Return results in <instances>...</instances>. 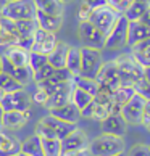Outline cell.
<instances>
[{
    "label": "cell",
    "instance_id": "obj_1",
    "mask_svg": "<svg viewBox=\"0 0 150 156\" xmlns=\"http://www.w3.org/2000/svg\"><path fill=\"white\" fill-rule=\"evenodd\" d=\"M87 151L90 156H116L126 151V143L121 137L100 134L89 142Z\"/></svg>",
    "mask_w": 150,
    "mask_h": 156
},
{
    "label": "cell",
    "instance_id": "obj_2",
    "mask_svg": "<svg viewBox=\"0 0 150 156\" xmlns=\"http://www.w3.org/2000/svg\"><path fill=\"white\" fill-rule=\"evenodd\" d=\"M123 87H132L137 80L144 77V68L134 60L131 53H121L115 58Z\"/></svg>",
    "mask_w": 150,
    "mask_h": 156
},
{
    "label": "cell",
    "instance_id": "obj_3",
    "mask_svg": "<svg viewBox=\"0 0 150 156\" xmlns=\"http://www.w3.org/2000/svg\"><path fill=\"white\" fill-rule=\"evenodd\" d=\"M102 65H103L102 50L81 47V71H79V76L95 79Z\"/></svg>",
    "mask_w": 150,
    "mask_h": 156
},
{
    "label": "cell",
    "instance_id": "obj_4",
    "mask_svg": "<svg viewBox=\"0 0 150 156\" xmlns=\"http://www.w3.org/2000/svg\"><path fill=\"white\" fill-rule=\"evenodd\" d=\"M119 16L121 15L113 7H110V5H103V7L92 10L89 21L107 37V34L112 31V27L115 26V23L118 21Z\"/></svg>",
    "mask_w": 150,
    "mask_h": 156
},
{
    "label": "cell",
    "instance_id": "obj_5",
    "mask_svg": "<svg viewBox=\"0 0 150 156\" xmlns=\"http://www.w3.org/2000/svg\"><path fill=\"white\" fill-rule=\"evenodd\" d=\"M78 36H79V40H81V44H82V47L97 48V50L105 48V36H103L90 21L79 23Z\"/></svg>",
    "mask_w": 150,
    "mask_h": 156
},
{
    "label": "cell",
    "instance_id": "obj_6",
    "mask_svg": "<svg viewBox=\"0 0 150 156\" xmlns=\"http://www.w3.org/2000/svg\"><path fill=\"white\" fill-rule=\"evenodd\" d=\"M128 27H129V21L121 15L118 21L115 23V26L112 27V31L107 34L105 48L107 50H119V48L126 47V42H128Z\"/></svg>",
    "mask_w": 150,
    "mask_h": 156
},
{
    "label": "cell",
    "instance_id": "obj_7",
    "mask_svg": "<svg viewBox=\"0 0 150 156\" xmlns=\"http://www.w3.org/2000/svg\"><path fill=\"white\" fill-rule=\"evenodd\" d=\"M73 89H74V82L73 80H68V82H61V84H57L53 87H49L45 89L49 92V101L44 108H47L49 111L53 108H60L63 105L71 101V94H73Z\"/></svg>",
    "mask_w": 150,
    "mask_h": 156
},
{
    "label": "cell",
    "instance_id": "obj_8",
    "mask_svg": "<svg viewBox=\"0 0 150 156\" xmlns=\"http://www.w3.org/2000/svg\"><path fill=\"white\" fill-rule=\"evenodd\" d=\"M3 111H31L32 106V98L31 94L26 89L11 92L3 97V100L0 101Z\"/></svg>",
    "mask_w": 150,
    "mask_h": 156
},
{
    "label": "cell",
    "instance_id": "obj_9",
    "mask_svg": "<svg viewBox=\"0 0 150 156\" xmlns=\"http://www.w3.org/2000/svg\"><path fill=\"white\" fill-rule=\"evenodd\" d=\"M2 16L11 21L20 20H32L36 16V7L32 0H18V2H8L5 7Z\"/></svg>",
    "mask_w": 150,
    "mask_h": 156
},
{
    "label": "cell",
    "instance_id": "obj_10",
    "mask_svg": "<svg viewBox=\"0 0 150 156\" xmlns=\"http://www.w3.org/2000/svg\"><path fill=\"white\" fill-rule=\"evenodd\" d=\"M145 101L141 95H134L126 105L121 108V116L128 122V126H142L144 119V108H145Z\"/></svg>",
    "mask_w": 150,
    "mask_h": 156
},
{
    "label": "cell",
    "instance_id": "obj_11",
    "mask_svg": "<svg viewBox=\"0 0 150 156\" xmlns=\"http://www.w3.org/2000/svg\"><path fill=\"white\" fill-rule=\"evenodd\" d=\"M95 80L100 87H105L112 92H115L118 87H121V80H119V74H118V68H116L115 60L103 61L99 74L95 76Z\"/></svg>",
    "mask_w": 150,
    "mask_h": 156
},
{
    "label": "cell",
    "instance_id": "obj_12",
    "mask_svg": "<svg viewBox=\"0 0 150 156\" xmlns=\"http://www.w3.org/2000/svg\"><path fill=\"white\" fill-rule=\"evenodd\" d=\"M57 44H58L57 34L37 27V31L34 32V36H32V50L31 51L42 53V55L47 56V55L52 53V50L57 47Z\"/></svg>",
    "mask_w": 150,
    "mask_h": 156
},
{
    "label": "cell",
    "instance_id": "obj_13",
    "mask_svg": "<svg viewBox=\"0 0 150 156\" xmlns=\"http://www.w3.org/2000/svg\"><path fill=\"white\" fill-rule=\"evenodd\" d=\"M61 142V151H81V150H87L89 147V135L86 130L76 127L71 134H68Z\"/></svg>",
    "mask_w": 150,
    "mask_h": 156
},
{
    "label": "cell",
    "instance_id": "obj_14",
    "mask_svg": "<svg viewBox=\"0 0 150 156\" xmlns=\"http://www.w3.org/2000/svg\"><path fill=\"white\" fill-rule=\"evenodd\" d=\"M31 119V111H5L2 118V129L8 132L21 130Z\"/></svg>",
    "mask_w": 150,
    "mask_h": 156
},
{
    "label": "cell",
    "instance_id": "obj_15",
    "mask_svg": "<svg viewBox=\"0 0 150 156\" xmlns=\"http://www.w3.org/2000/svg\"><path fill=\"white\" fill-rule=\"evenodd\" d=\"M100 127H102V134H108L121 138H124L126 132H128V122L123 119L121 114H110L105 121L100 122Z\"/></svg>",
    "mask_w": 150,
    "mask_h": 156
},
{
    "label": "cell",
    "instance_id": "obj_16",
    "mask_svg": "<svg viewBox=\"0 0 150 156\" xmlns=\"http://www.w3.org/2000/svg\"><path fill=\"white\" fill-rule=\"evenodd\" d=\"M21 153V142L13 132L0 127V156H18Z\"/></svg>",
    "mask_w": 150,
    "mask_h": 156
},
{
    "label": "cell",
    "instance_id": "obj_17",
    "mask_svg": "<svg viewBox=\"0 0 150 156\" xmlns=\"http://www.w3.org/2000/svg\"><path fill=\"white\" fill-rule=\"evenodd\" d=\"M40 122H44L45 126L49 127V129L55 134V137L58 138V140H63L68 134H71V132L78 127V124H70V122H65V121H61L58 118L52 116V114H47V116H44L40 119Z\"/></svg>",
    "mask_w": 150,
    "mask_h": 156
},
{
    "label": "cell",
    "instance_id": "obj_18",
    "mask_svg": "<svg viewBox=\"0 0 150 156\" xmlns=\"http://www.w3.org/2000/svg\"><path fill=\"white\" fill-rule=\"evenodd\" d=\"M2 61H3V73H7L8 76H11L18 84H21L23 87H27L31 82H34L32 80V76H34V73H32V69L29 66H23V68H16L13 65H10V63L7 61L2 56Z\"/></svg>",
    "mask_w": 150,
    "mask_h": 156
},
{
    "label": "cell",
    "instance_id": "obj_19",
    "mask_svg": "<svg viewBox=\"0 0 150 156\" xmlns=\"http://www.w3.org/2000/svg\"><path fill=\"white\" fill-rule=\"evenodd\" d=\"M2 56L10 63V65H13L16 68L29 66V51L26 48L20 47V45H11V47L5 48Z\"/></svg>",
    "mask_w": 150,
    "mask_h": 156
},
{
    "label": "cell",
    "instance_id": "obj_20",
    "mask_svg": "<svg viewBox=\"0 0 150 156\" xmlns=\"http://www.w3.org/2000/svg\"><path fill=\"white\" fill-rule=\"evenodd\" d=\"M145 39H150V27L145 26L141 21H129L128 27V42L126 47H132V45L142 42Z\"/></svg>",
    "mask_w": 150,
    "mask_h": 156
},
{
    "label": "cell",
    "instance_id": "obj_21",
    "mask_svg": "<svg viewBox=\"0 0 150 156\" xmlns=\"http://www.w3.org/2000/svg\"><path fill=\"white\" fill-rule=\"evenodd\" d=\"M34 20H36L37 26L40 29L44 31H49V32H53L57 34L61 26H63V16H52V15H45L42 11L36 10V16H34Z\"/></svg>",
    "mask_w": 150,
    "mask_h": 156
},
{
    "label": "cell",
    "instance_id": "obj_22",
    "mask_svg": "<svg viewBox=\"0 0 150 156\" xmlns=\"http://www.w3.org/2000/svg\"><path fill=\"white\" fill-rule=\"evenodd\" d=\"M52 116L58 118L61 121H65V122H70V124H78V121L81 119V111L78 109V106L74 105V103H66V105H63L60 108H53L50 109Z\"/></svg>",
    "mask_w": 150,
    "mask_h": 156
},
{
    "label": "cell",
    "instance_id": "obj_23",
    "mask_svg": "<svg viewBox=\"0 0 150 156\" xmlns=\"http://www.w3.org/2000/svg\"><path fill=\"white\" fill-rule=\"evenodd\" d=\"M68 50H70V44L61 42L58 40L57 47L52 50V53L47 55V61L50 66H53L55 69H61L66 66V56H68Z\"/></svg>",
    "mask_w": 150,
    "mask_h": 156
},
{
    "label": "cell",
    "instance_id": "obj_24",
    "mask_svg": "<svg viewBox=\"0 0 150 156\" xmlns=\"http://www.w3.org/2000/svg\"><path fill=\"white\" fill-rule=\"evenodd\" d=\"M129 53L142 68H150V39H145L129 47Z\"/></svg>",
    "mask_w": 150,
    "mask_h": 156
},
{
    "label": "cell",
    "instance_id": "obj_25",
    "mask_svg": "<svg viewBox=\"0 0 150 156\" xmlns=\"http://www.w3.org/2000/svg\"><path fill=\"white\" fill-rule=\"evenodd\" d=\"M36 10L52 16H63L65 15V5L60 0H32Z\"/></svg>",
    "mask_w": 150,
    "mask_h": 156
},
{
    "label": "cell",
    "instance_id": "obj_26",
    "mask_svg": "<svg viewBox=\"0 0 150 156\" xmlns=\"http://www.w3.org/2000/svg\"><path fill=\"white\" fill-rule=\"evenodd\" d=\"M21 153H24L27 156H44L40 137L32 134L31 137H27L26 140H23L21 142Z\"/></svg>",
    "mask_w": 150,
    "mask_h": 156
},
{
    "label": "cell",
    "instance_id": "obj_27",
    "mask_svg": "<svg viewBox=\"0 0 150 156\" xmlns=\"http://www.w3.org/2000/svg\"><path fill=\"white\" fill-rule=\"evenodd\" d=\"M65 68L73 74V76H79V71H81V48L70 45L68 56H66V66Z\"/></svg>",
    "mask_w": 150,
    "mask_h": 156
},
{
    "label": "cell",
    "instance_id": "obj_28",
    "mask_svg": "<svg viewBox=\"0 0 150 156\" xmlns=\"http://www.w3.org/2000/svg\"><path fill=\"white\" fill-rule=\"evenodd\" d=\"M148 5L147 2H144V0H134L131 5H129V8L124 11V18L128 20V21H139L142 18V15L145 13V10L148 8Z\"/></svg>",
    "mask_w": 150,
    "mask_h": 156
},
{
    "label": "cell",
    "instance_id": "obj_29",
    "mask_svg": "<svg viewBox=\"0 0 150 156\" xmlns=\"http://www.w3.org/2000/svg\"><path fill=\"white\" fill-rule=\"evenodd\" d=\"M73 82L76 87H79L81 90L87 92L89 95L94 97L99 90V84H97L95 79H90V77H84V76H74L73 77Z\"/></svg>",
    "mask_w": 150,
    "mask_h": 156
},
{
    "label": "cell",
    "instance_id": "obj_30",
    "mask_svg": "<svg viewBox=\"0 0 150 156\" xmlns=\"http://www.w3.org/2000/svg\"><path fill=\"white\" fill-rule=\"evenodd\" d=\"M16 24V31H18V36L20 37H32L34 32L37 31V23L36 20H20V21H15Z\"/></svg>",
    "mask_w": 150,
    "mask_h": 156
},
{
    "label": "cell",
    "instance_id": "obj_31",
    "mask_svg": "<svg viewBox=\"0 0 150 156\" xmlns=\"http://www.w3.org/2000/svg\"><path fill=\"white\" fill-rule=\"evenodd\" d=\"M92 100H94V97H92V95H89L87 92L81 90L79 87H76V85H74L73 94H71V103H74V105L78 106L79 111H82V109L87 106Z\"/></svg>",
    "mask_w": 150,
    "mask_h": 156
},
{
    "label": "cell",
    "instance_id": "obj_32",
    "mask_svg": "<svg viewBox=\"0 0 150 156\" xmlns=\"http://www.w3.org/2000/svg\"><path fill=\"white\" fill-rule=\"evenodd\" d=\"M134 95H136L134 87H123V85H121V87H118L116 90L113 92V101L123 108Z\"/></svg>",
    "mask_w": 150,
    "mask_h": 156
},
{
    "label": "cell",
    "instance_id": "obj_33",
    "mask_svg": "<svg viewBox=\"0 0 150 156\" xmlns=\"http://www.w3.org/2000/svg\"><path fill=\"white\" fill-rule=\"evenodd\" d=\"M40 140H42L44 156H60L61 142L58 138H40Z\"/></svg>",
    "mask_w": 150,
    "mask_h": 156
},
{
    "label": "cell",
    "instance_id": "obj_34",
    "mask_svg": "<svg viewBox=\"0 0 150 156\" xmlns=\"http://www.w3.org/2000/svg\"><path fill=\"white\" fill-rule=\"evenodd\" d=\"M0 89H2L5 94H11V92H16V90H21V89H24L21 84H18L16 80L8 76L7 73H2L0 74Z\"/></svg>",
    "mask_w": 150,
    "mask_h": 156
},
{
    "label": "cell",
    "instance_id": "obj_35",
    "mask_svg": "<svg viewBox=\"0 0 150 156\" xmlns=\"http://www.w3.org/2000/svg\"><path fill=\"white\" fill-rule=\"evenodd\" d=\"M53 73H55V68L50 66L49 63H47L45 66H42L40 69H37V71H34L32 80H34L36 84H40V82H44V80H47L49 77L53 76Z\"/></svg>",
    "mask_w": 150,
    "mask_h": 156
},
{
    "label": "cell",
    "instance_id": "obj_36",
    "mask_svg": "<svg viewBox=\"0 0 150 156\" xmlns=\"http://www.w3.org/2000/svg\"><path fill=\"white\" fill-rule=\"evenodd\" d=\"M47 56L42 55V53H36V51H29V68L34 71H37V69H40L42 66L47 65Z\"/></svg>",
    "mask_w": 150,
    "mask_h": 156
},
{
    "label": "cell",
    "instance_id": "obj_37",
    "mask_svg": "<svg viewBox=\"0 0 150 156\" xmlns=\"http://www.w3.org/2000/svg\"><path fill=\"white\" fill-rule=\"evenodd\" d=\"M31 98H32V103H36V105H39V106H45L47 101H49V92L44 87L37 85L36 90H34V94L31 95Z\"/></svg>",
    "mask_w": 150,
    "mask_h": 156
},
{
    "label": "cell",
    "instance_id": "obj_38",
    "mask_svg": "<svg viewBox=\"0 0 150 156\" xmlns=\"http://www.w3.org/2000/svg\"><path fill=\"white\" fill-rule=\"evenodd\" d=\"M132 87H134L136 94H137V95H141L144 100H150V84H148L144 77L137 80V82L132 85Z\"/></svg>",
    "mask_w": 150,
    "mask_h": 156
},
{
    "label": "cell",
    "instance_id": "obj_39",
    "mask_svg": "<svg viewBox=\"0 0 150 156\" xmlns=\"http://www.w3.org/2000/svg\"><path fill=\"white\" fill-rule=\"evenodd\" d=\"M18 44V37L13 36V34H10L7 31L0 29V48H8L11 45H16Z\"/></svg>",
    "mask_w": 150,
    "mask_h": 156
},
{
    "label": "cell",
    "instance_id": "obj_40",
    "mask_svg": "<svg viewBox=\"0 0 150 156\" xmlns=\"http://www.w3.org/2000/svg\"><path fill=\"white\" fill-rule=\"evenodd\" d=\"M124 156H150V147L145 143H136L129 148Z\"/></svg>",
    "mask_w": 150,
    "mask_h": 156
},
{
    "label": "cell",
    "instance_id": "obj_41",
    "mask_svg": "<svg viewBox=\"0 0 150 156\" xmlns=\"http://www.w3.org/2000/svg\"><path fill=\"white\" fill-rule=\"evenodd\" d=\"M90 13H92V8L89 7V5H86L84 2H81V3H79V8H78V13H76L78 20H79V23L89 21V18H90Z\"/></svg>",
    "mask_w": 150,
    "mask_h": 156
},
{
    "label": "cell",
    "instance_id": "obj_42",
    "mask_svg": "<svg viewBox=\"0 0 150 156\" xmlns=\"http://www.w3.org/2000/svg\"><path fill=\"white\" fill-rule=\"evenodd\" d=\"M81 2H84L86 5H89L92 10H95L99 7H103V5H108V0H81Z\"/></svg>",
    "mask_w": 150,
    "mask_h": 156
},
{
    "label": "cell",
    "instance_id": "obj_43",
    "mask_svg": "<svg viewBox=\"0 0 150 156\" xmlns=\"http://www.w3.org/2000/svg\"><path fill=\"white\" fill-rule=\"evenodd\" d=\"M60 156H90L87 150H81V151H61Z\"/></svg>",
    "mask_w": 150,
    "mask_h": 156
},
{
    "label": "cell",
    "instance_id": "obj_44",
    "mask_svg": "<svg viewBox=\"0 0 150 156\" xmlns=\"http://www.w3.org/2000/svg\"><path fill=\"white\" fill-rule=\"evenodd\" d=\"M139 21H141V23H144L145 26H148V27H150V5H148V8L145 10V13L142 15V18H141Z\"/></svg>",
    "mask_w": 150,
    "mask_h": 156
},
{
    "label": "cell",
    "instance_id": "obj_45",
    "mask_svg": "<svg viewBox=\"0 0 150 156\" xmlns=\"http://www.w3.org/2000/svg\"><path fill=\"white\" fill-rule=\"evenodd\" d=\"M144 79L150 84V68H144Z\"/></svg>",
    "mask_w": 150,
    "mask_h": 156
},
{
    "label": "cell",
    "instance_id": "obj_46",
    "mask_svg": "<svg viewBox=\"0 0 150 156\" xmlns=\"http://www.w3.org/2000/svg\"><path fill=\"white\" fill-rule=\"evenodd\" d=\"M7 0H0V16H2V13H3V10H5V7H7Z\"/></svg>",
    "mask_w": 150,
    "mask_h": 156
},
{
    "label": "cell",
    "instance_id": "obj_47",
    "mask_svg": "<svg viewBox=\"0 0 150 156\" xmlns=\"http://www.w3.org/2000/svg\"><path fill=\"white\" fill-rule=\"evenodd\" d=\"M142 126H144V127H145V129L150 132V119H144V121H142Z\"/></svg>",
    "mask_w": 150,
    "mask_h": 156
},
{
    "label": "cell",
    "instance_id": "obj_48",
    "mask_svg": "<svg viewBox=\"0 0 150 156\" xmlns=\"http://www.w3.org/2000/svg\"><path fill=\"white\" fill-rule=\"evenodd\" d=\"M3 108H2V105H0V127H2V118H3Z\"/></svg>",
    "mask_w": 150,
    "mask_h": 156
},
{
    "label": "cell",
    "instance_id": "obj_49",
    "mask_svg": "<svg viewBox=\"0 0 150 156\" xmlns=\"http://www.w3.org/2000/svg\"><path fill=\"white\" fill-rule=\"evenodd\" d=\"M3 73V61H2V55H0V74Z\"/></svg>",
    "mask_w": 150,
    "mask_h": 156
},
{
    "label": "cell",
    "instance_id": "obj_50",
    "mask_svg": "<svg viewBox=\"0 0 150 156\" xmlns=\"http://www.w3.org/2000/svg\"><path fill=\"white\" fill-rule=\"evenodd\" d=\"M60 2L65 5V3H71V2H74V0H60Z\"/></svg>",
    "mask_w": 150,
    "mask_h": 156
},
{
    "label": "cell",
    "instance_id": "obj_51",
    "mask_svg": "<svg viewBox=\"0 0 150 156\" xmlns=\"http://www.w3.org/2000/svg\"><path fill=\"white\" fill-rule=\"evenodd\" d=\"M18 156H27V154H24V153H20Z\"/></svg>",
    "mask_w": 150,
    "mask_h": 156
},
{
    "label": "cell",
    "instance_id": "obj_52",
    "mask_svg": "<svg viewBox=\"0 0 150 156\" xmlns=\"http://www.w3.org/2000/svg\"><path fill=\"white\" fill-rule=\"evenodd\" d=\"M7 2H18V0H7Z\"/></svg>",
    "mask_w": 150,
    "mask_h": 156
},
{
    "label": "cell",
    "instance_id": "obj_53",
    "mask_svg": "<svg viewBox=\"0 0 150 156\" xmlns=\"http://www.w3.org/2000/svg\"><path fill=\"white\" fill-rule=\"evenodd\" d=\"M116 156H124V153H123V154H116Z\"/></svg>",
    "mask_w": 150,
    "mask_h": 156
},
{
    "label": "cell",
    "instance_id": "obj_54",
    "mask_svg": "<svg viewBox=\"0 0 150 156\" xmlns=\"http://www.w3.org/2000/svg\"><path fill=\"white\" fill-rule=\"evenodd\" d=\"M148 147H150V145H148Z\"/></svg>",
    "mask_w": 150,
    "mask_h": 156
}]
</instances>
